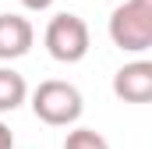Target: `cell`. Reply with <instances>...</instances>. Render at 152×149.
Wrapping results in <instances>:
<instances>
[{
  "instance_id": "cell-6",
  "label": "cell",
  "mask_w": 152,
  "mask_h": 149,
  "mask_svg": "<svg viewBox=\"0 0 152 149\" xmlns=\"http://www.w3.org/2000/svg\"><path fill=\"white\" fill-rule=\"evenodd\" d=\"M25 100H28L25 74H18L14 68H7V64H0V114H14Z\"/></svg>"
},
{
  "instance_id": "cell-3",
  "label": "cell",
  "mask_w": 152,
  "mask_h": 149,
  "mask_svg": "<svg viewBox=\"0 0 152 149\" xmlns=\"http://www.w3.org/2000/svg\"><path fill=\"white\" fill-rule=\"evenodd\" d=\"M42 43H46V53H50L53 60H60V64H78V60H85V53H88V46H92V36H88L85 18L64 11V14H53V18H50Z\"/></svg>"
},
{
  "instance_id": "cell-7",
  "label": "cell",
  "mask_w": 152,
  "mask_h": 149,
  "mask_svg": "<svg viewBox=\"0 0 152 149\" xmlns=\"http://www.w3.org/2000/svg\"><path fill=\"white\" fill-rule=\"evenodd\" d=\"M64 149H110V142L92 128H75V131H67Z\"/></svg>"
},
{
  "instance_id": "cell-2",
  "label": "cell",
  "mask_w": 152,
  "mask_h": 149,
  "mask_svg": "<svg viewBox=\"0 0 152 149\" xmlns=\"http://www.w3.org/2000/svg\"><path fill=\"white\" fill-rule=\"evenodd\" d=\"M110 39L124 53H145L152 46V0H124L110 14Z\"/></svg>"
},
{
  "instance_id": "cell-9",
  "label": "cell",
  "mask_w": 152,
  "mask_h": 149,
  "mask_svg": "<svg viewBox=\"0 0 152 149\" xmlns=\"http://www.w3.org/2000/svg\"><path fill=\"white\" fill-rule=\"evenodd\" d=\"M0 149H14V131L0 121Z\"/></svg>"
},
{
  "instance_id": "cell-4",
  "label": "cell",
  "mask_w": 152,
  "mask_h": 149,
  "mask_svg": "<svg viewBox=\"0 0 152 149\" xmlns=\"http://www.w3.org/2000/svg\"><path fill=\"white\" fill-rule=\"evenodd\" d=\"M113 96L124 103H149L152 100V60H131L113 74Z\"/></svg>"
},
{
  "instance_id": "cell-8",
  "label": "cell",
  "mask_w": 152,
  "mask_h": 149,
  "mask_svg": "<svg viewBox=\"0 0 152 149\" xmlns=\"http://www.w3.org/2000/svg\"><path fill=\"white\" fill-rule=\"evenodd\" d=\"M25 11H50L53 7V0H18Z\"/></svg>"
},
{
  "instance_id": "cell-1",
  "label": "cell",
  "mask_w": 152,
  "mask_h": 149,
  "mask_svg": "<svg viewBox=\"0 0 152 149\" xmlns=\"http://www.w3.org/2000/svg\"><path fill=\"white\" fill-rule=\"evenodd\" d=\"M81 110H85V100H81V92L71 82L50 78V82H39L36 92H32V114L42 124H50V128H71V124H78Z\"/></svg>"
},
{
  "instance_id": "cell-5",
  "label": "cell",
  "mask_w": 152,
  "mask_h": 149,
  "mask_svg": "<svg viewBox=\"0 0 152 149\" xmlns=\"http://www.w3.org/2000/svg\"><path fill=\"white\" fill-rule=\"evenodd\" d=\"M36 43V29L28 18L21 14H0V64L7 60H18L32 50Z\"/></svg>"
}]
</instances>
